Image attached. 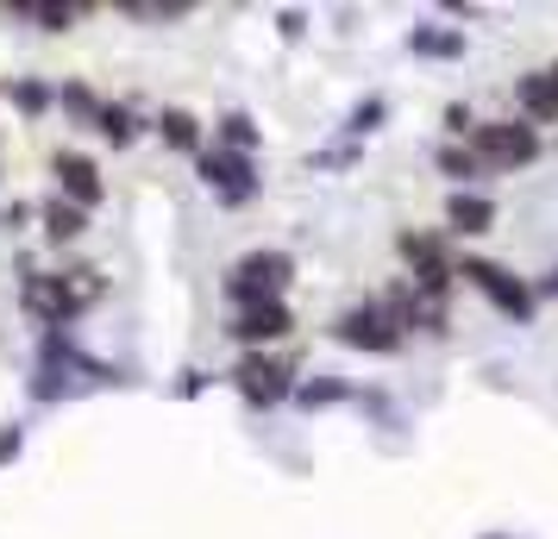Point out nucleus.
I'll return each instance as SVG.
<instances>
[{
  "label": "nucleus",
  "instance_id": "1a4fd4ad",
  "mask_svg": "<svg viewBox=\"0 0 558 539\" xmlns=\"http://www.w3.org/2000/svg\"><path fill=\"white\" fill-rule=\"evenodd\" d=\"M232 333L245 339V345H264V339H282V333H289V308H282V302H257V308H245L239 320H232Z\"/></svg>",
  "mask_w": 558,
  "mask_h": 539
},
{
  "label": "nucleus",
  "instance_id": "2eb2a0df",
  "mask_svg": "<svg viewBox=\"0 0 558 539\" xmlns=\"http://www.w3.org/2000/svg\"><path fill=\"white\" fill-rule=\"evenodd\" d=\"M220 138H227V145H239V151H245V145H257V126H252V120H245V113H227V120H220Z\"/></svg>",
  "mask_w": 558,
  "mask_h": 539
},
{
  "label": "nucleus",
  "instance_id": "20e7f679",
  "mask_svg": "<svg viewBox=\"0 0 558 539\" xmlns=\"http://www.w3.org/2000/svg\"><path fill=\"white\" fill-rule=\"evenodd\" d=\"M339 339L345 345H357V352H396L402 345V327H396V314H383V308H352V314H339Z\"/></svg>",
  "mask_w": 558,
  "mask_h": 539
},
{
  "label": "nucleus",
  "instance_id": "6e6552de",
  "mask_svg": "<svg viewBox=\"0 0 558 539\" xmlns=\"http://www.w3.org/2000/svg\"><path fill=\"white\" fill-rule=\"evenodd\" d=\"M239 389H245L252 402H282V395H289V370L270 364V358H245L239 364Z\"/></svg>",
  "mask_w": 558,
  "mask_h": 539
},
{
  "label": "nucleus",
  "instance_id": "dca6fc26",
  "mask_svg": "<svg viewBox=\"0 0 558 539\" xmlns=\"http://www.w3.org/2000/svg\"><path fill=\"white\" fill-rule=\"evenodd\" d=\"M20 13H26V20H38V26H45V32H63V26H70V20H76L70 7H20Z\"/></svg>",
  "mask_w": 558,
  "mask_h": 539
},
{
  "label": "nucleus",
  "instance_id": "423d86ee",
  "mask_svg": "<svg viewBox=\"0 0 558 539\" xmlns=\"http://www.w3.org/2000/svg\"><path fill=\"white\" fill-rule=\"evenodd\" d=\"M202 176H207V188H220L227 201H245V195H252V163L232 157V151H202Z\"/></svg>",
  "mask_w": 558,
  "mask_h": 539
},
{
  "label": "nucleus",
  "instance_id": "6ab92c4d",
  "mask_svg": "<svg viewBox=\"0 0 558 539\" xmlns=\"http://www.w3.org/2000/svg\"><path fill=\"white\" fill-rule=\"evenodd\" d=\"M302 402H307V408H314V402H339V389H332V383H320V389H302Z\"/></svg>",
  "mask_w": 558,
  "mask_h": 539
},
{
  "label": "nucleus",
  "instance_id": "9b49d317",
  "mask_svg": "<svg viewBox=\"0 0 558 539\" xmlns=\"http://www.w3.org/2000/svg\"><path fill=\"white\" fill-rule=\"evenodd\" d=\"M521 107H527L533 120H553V113H558V88H553V76H527V82H521Z\"/></svg>",
  "mask_w": 558,
  "mask_h": 539
},
{
  "label": "nucleus",
  "instance_id": "f8f14e48",
  "mask_svg": "<svg viewBox=\"0 0 558 539\" xmlns=\"http://www.w3.org/2000/svg\"><path fill=\"white\" fill-rule=\"evenodd\" d=\"M45 232H51L57 245H63V238H76V232H82V207L51 201V207H45Z\"/></svg>",
  "mask_w": 558,
  "mask_h": 539
},
{
  "label": "nucleus",
  "instance_id": "4468645a",
  "mask_svg": "<svg viewBox=\"0 0 558 539\" xmlns=\"http://www.w3.org/2000/svg\"><path fill=\"white\" fill-rule=\"evenodd\" d=\"M95 132L113 138V145H126V138H132V113H126V107H95Z\"/></svg>",
  "mask_w": 558,
  "mask_h": 539
},
{
  "label": "nucleus",
  "instance_id": "f257e3e1",
  "mask_svg": "<svg viewBox=\"0 0 558 539\" xmlns=\"http://www.w3.org/2000/svg\"><path fill=\"white\" fill-rule=\"evenodd\" d=\"M101 295V277L95 270H70V277H32L26 283V308L45 314L51 327H63V320H76L88 302Z\"/></svg>",
  "mask_w": 558,
  "mask_h": 539
},
{
  "label": "nucleus",
  "instance_id": "0eeeda50",
  "mask_svg": "<svg viewBox=\"0 0 558 539\" xmlns=\"http://www.w3.org/2000/svg\"><path fill=\"white\" fill-rule=\"evenodd\" d=\"M57 182H63L70 207H95V201H101V170H95L88 157H76V151L57 157Z\"/></svg>",
  "mask_w": 558,
  "mask_h": 539
},
{
  "label": "nucleus",
  "instance_id": "9d476101",
  "mask_svg": "<svg viewBox=\"0 0 558 539\" xmlns=\"http://www.w3.org/2000/svg\"><path fill=\"white\" fill-rule=\"evenodd\" d=\"M446 220H452V232H489V220H496V207L483 201V195H452V207H446Z\"/></svg>",
  "mask_w": 558,
  "mask_h": 539
},
{
  "label": "nucleus",
  "instance_id": "f3484780",
  "mask_svg": "<svg viewBox=\"0 0 558 539\" xmlns=\"http://www.w3.org/2000/svg\"><path fill=\"white\" fill-rule=\"evenodd\" d=\"M439 170H446V176H477V157L452 145V151H439Z\"/></svg>",
  "mask_w": 558,
  "mask_h": 539
},
{
  "label": "nucleus",
  "instance_id": "f03ea898",
  "mask_svg": "<svg viewBox=\"0 0 558 539\" xmlns=\"http://www.w3.org/2000/svg\"><path fill=\"white\" fill-rule=\"evenodd\" d=\"M289 257L282 252H252L239 257V270L227 277V295L239 302V308H257V302H282V283H289Z\"/></svg>",
  "mask_w": 558,
  "mask_h": 539
},
{
  "label": "nucleus",
  "instance_id": "aec40b11",
  "mask_svg": "<svg viewBox=\"0 0 558 539\" xmlns=\"http://www.w3.org/2000/svg\"><path fill=\"white\" fill-rule=\"evenodd\" d=\"M546 289H558V270H553V277H546Z\"/></svg>",
  "mask_w": 558,
  "mask_h": 539
},
{
  "label": "nucleus",
  "instance_id": "a211bd4d",
  "mask_svg": "<svg viewBox=\"0 0 558 539\" xmlns=\"http://www.w3.org/2000/svg\"><path fill=\"white\" fill-rule=\"evenodd\" d=\"M13 101H20V107H32V113H38V107L51 101V95H45L38 82H13Z\"/></svg>",
  "mask_w": 558,
  "mask_h": 539
},
{
  "label": "nucleus",
  "instance_id": "7ed1b4c3",
  "mask_svg": "<svg viewBox=\"0 0 558 539\" xmlns=\"http://www.w3.org/2000/svg\"><path fill=\"white\" fill-rule=\"evenodd\" d=\"M471 145H477V163H496V170H521L539 157V132L521 126V120H496V126H471Z\"/></svg>",
  "mask_w": 558,
  "mask_h": 539
},
{
  "label": "nucleus",
  "instance_id": "39448f33",
  "mask_svg": "<svg viewBox=\"0 0 558 539\" xmlns=\"http://www.w3.org/2000/svg\"><path fill=\"white\" fill-rule=\"evenodd\" d=\"M464 277H471V283H477V289H483V295H489V302H496L502 314H514V320H527V314H533V295H527L521 283H514V277H508L502 264L464 257Z\"/></svg>",
  "mask_w": 558,
  "mask_h": 539
},
{
  "label": "nucleus",
  "instance_id": "ddd939ff",
  "mask_svg": "<svg viewBox=\"0 0 558 539\" xmlns=\"http://www.w3.org/2000/svg\"><path fill=\"white\" fill-rule=\"evenodd\" d=\"M157 132H163L177 151H195V145H202V126H195L189 113H163V120H157Z\"/></svg>",
  "mask_w": 558,
  "mask_h": 539
}]
</instances>
